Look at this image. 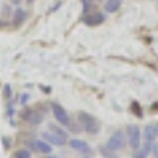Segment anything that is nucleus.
<instances>
[{
  "instance_id": "1",
  "label": "nucleus",
  "mask_w": 158,
  "mask_h": 158,
  "mask_svg": "<svg viewBox=\"0 0 158 158\" xmlns=\"http://www.w3.org/2000/svg\"><path fill=\"white\" fill-rule=\"evenodd\" d=\"M77 122H79V125H81V128L89 135H98L100 130H101V125H100V122L97 120V118L92 114L84 112V111L77 112Z\"/></svg>"
},
{
  "instance_id": "2",
  "label": "nucleus",
  "mask_w": 158,
  "mask_h": 158,
  "mask_svg": "<svg viewBox=\"0 0 158 158\" xmlns=\"http://www.w3.org/2000/svg\"><path fill=\"white\" fill-rule=\"evenodd\" d=\"M125 146H127V133H123L122 130H117L115 133L111 135V138L108 139L104 147H108V150H111V152H118Z\"/></svg>"
},
{
  "instance_id": "3",
  "label": "nucleus",
  "mask_w": 158,
  "mask_h": 158,
  "mask_svg": "<svg viewBox=\"0 0 158 158\" xmlns=\"http://www.w3.org/2000/svg\"><path fill=\"white\" fill-rule=\"evenodd\" d=\"M127 142H128V146L133 149V150H136V149H139L141 147V128L138 127V125H128L127 127Z\"/></svg>"
},
{
  "instance_id": "4",
  "label": "nucleus",
  "mask_w": 158,
  "mask_h": 158,
  "mask_svg": "<svg viewBox=\"0 0 158 158\" xmlns=\"http://www.w3.org/2000/svg\"><path fill=\"white\" fill-rule=\"evenodd\" d=\"M51 108H52V114H54L56 120H57L60 125H63V127H71L70 115H68V112H67V111H65V109L60 106V104L52 103V104H51Z\"/></svg>"
},
{
  "instance_id": "5",
  "label": "nucleus",
  "mask_w": 158,
  "mask_h": 158,
  "mask_svg": "<svg viewBox=\"0 0 158 158\" xmlns=\"http://www.w3.org/2000/svg\"><path fill=\"white\" fill-rule=\"evenodd\" d=\"M82 21H84L85 25H89V27H95V25H100L106 21V16L100 11H90V13H84Z\"/></svg>"
},
{
  "instance_id": "6",
  "label": "nucleus",
  "mask_w": 158,
  "mask_h": 158,
  "mask_svg": "<svg viewBox=\"0 0 158 158\" xmlns=\"http://www.w3.org/2000/svg\"><path fill=\"white\" fill-rule=\"evenodd\" d=\"M21 117L24 118L25 122H29L30 125H40L43 122V115L40 114L38 111H33V109H24L21 112Z\"/></svg>"
},
{
  "instance_id": "7",
  "label": "nucleus",
  "mask_w": 158,
  "mask_h": 158,
  "mask_svg": "<svg viewBox=\"0 0 158 158\" xmlns=\"http://www.w3.org/2000/svg\"><path fill=\"white\" fill-rule=\"evenodd\" d=\"M68 144H70L71 149L81 152V153H85V155L92 153V147L89 146L85 141H82V139H68Z\"/></svg>"
},
{
  "instance_id": "8",
  "label": "nucleus",
  "mask_w": 158,
  "mask_h": 158,
  "mask_svg": "<svg viewBox=\"0 0 158 158\" xmlns=\"http://www.w3.org/2000/svg\"><path fill=\"white\" fill-rule=\"evenodd\" d=\"M142 136H144V141H147V142H152V144H153V142L158 139V125H155V123L147 125L146 128H144Z\"/></svg>"
},
{
  "instance_id": "9",
  "label": "nucleus",
  "mask_w": 158,
  "mask_h": 158,
  "mask_svg": "<svg viewBox=\"0 0 158 158\" xmlns=\"http://www.w3.org/2000/svg\"><path fill=\"white\" fill-rule=\"evenodd\" d=\"M32 146H33V149L38 150L40 153H46V155H49V153L52 152V147L49 146V142L44 141V139H35V141L32 142Z\"/></svg>"
},
{
  "instance_id": "10",
  "label": "nucleus",
  "mask_w": 158,
  "mask_h": 158,
  "mask_svg": "<svg viewBox=\"0 0 158 158\" xmlns=\"http://www.w3.org/2000/svg\"><path fill=\"white\" fill-rule=\"evenodd\" d=\"M152 147H153V144L146 141V142H144L139 149H136V150H135V152H136V153H135V158H147V156H149V153L152 152Z\"/></svg>"
},
{
  "instance_id": "11",
  "label": "nucleus",
  "mask_w": 158,
  "mask_h": 158,
  "mask_svg": "<svg viewBox=\"0 0 158 158\" xmlns=\"http://www.w3.org/2000/svg\"><path fill=\"white\" fill-rule=\"evenodd\" d=\"M43 139L51 142V144H56V146H65V144H68L67 141H63L62 138H59L57 135H54L52 131H44L43 133Z\"/></svg>"
},
{
  "instance_id": "12",
  "label": "nucleus",
  "mask_w": 158,
  "mask_h": 158,
  "mask_svg": "<svg viewBox=\"0 0 158 158\" xmlns=\"http://www.w3.org/2000/svg\"><path fill=\"white\" fill-rule=\"evenodd\" d=\"M25 18H27V13H25V10L16 8V10H15V15H13V25H15V27H19V25L25 21Z\"/></svg>"
},
{
  "instance_id": "13",
  "label": "nucleus",
  "mask_w": 158,
  "mask_h": 158,
  "mask_svg": "<svg viewBox=\"0 0 158 158\" xmlns=\"http://www.w3.org/2000/svg\"><path fill=\"white\" fill-rule=\"evenodd\" d=\"M48 130L52 131L54 135H57L59 138H62L63 141H67V142H68V133H67L65 130L60 128V123H59V125H56V123H49V125H48Z\"/></svg>"
},
{
  "instance_id": "14",
  "label": "nucleus",
  "mask_w": 158,
  "mask_h": 158,
  "mask_svg": "<svg viewBox=\"0 0 158 158\" xmlns=\"http://www.w3.org/2000/svg\"><path fill=\"white\" fill-rule=\"evenodd\" d=\"M120 6H122L120 0H106V3H104V10H106V13H115Z\"/></svg>"
},
{
  "instance_id": "15",
  "label": "nucleus",
  "mask_w": 158,
  "mask_h": 158,
  "mask_svg": "<svg viewBox=\"0 0 158 158\" xmlns=\"http://www.w3.org/2000/svg\"><path fill=\"white\" fill-rule=\"evenodd\" d=\"M11 158H32V153H30V150L29 149H18L15 153H13V156Z\"/></svg>"
},
{
  "instance_id": "16",
  "label": "nucleus",
  "mask_w": 158,
  "mask_h": 158,
  "mask_svg": "<svg viewBox=\"0 0 158 158\" xmlns=\"http://www.w3.org/2000/svg\"><path fill=\"white\" fill-rule=\"evenodd\" d=\"M131 112H133L136 117H142V111H141V106L138 101H133L131 103Z\"/></svg>"
},
{
  "instance_id": "17",
  "label": "nucleus",
  "mask_w": 158,
  "mask_h": 158,
  "mask_svg": "<svg viewBox=\"0 0 158 158\" xmlns=\"http://www.w3.org/2000/svg\"><path fill=\"white\" fill-rule=\"evenodd\" d=\"M10 97H11V87L5 85L3 87V98H10Z\"/></svg>"
},
{
  "instance_id": "18",
  "label": "nucleus",
  "mask_w": 158,
  "mask_h": 158,
  "mask_svg": "<svg viewBox=\"0 0 158 158\" xmlns=\"http://www.w3.org/2000/svg\"><path fill=\"white\" fill-rule=\"evenodd\" d=\"M152 153H153V156L155 158H158V139L153 142V147H152Z\"/></svg>"
},
{
  "instance_id": "19",
  "label": "nucleus",
  "mask_w": 158,
  "mask_h": 158,
  "mask_svg": "<svg viewBox=\"0 0 158 158\" xmlns=\"http://www.w3.org/2000/svg\"><path fill=\"white\" fill-rule=\"evenodd\" d=\"M3 144H5V149H10V147H11V139L3 138Z\"/></svg>"
},
{
  "instance_id": "20",
  "label": "nucleus",
  "mask_w": 158,
  "mask_h": 158,
  "mask_svg": "<svg viewBox=\"0 0 158 158\" xmlns=\"http://www.w3.org/2000/svg\"><path fill=\"white\" fill-rule=\"evenodd\" d=\"M82 5L84 6H90V5H94V0H81Z\"/></svg>"
},
{
  "instance_id": "21",
  "label": "nucleus",
  "mask_w": 158,
  "mask_h": 158,
  "mask_svg": "<svg viewBox=\"0 0 158 158\" xmlns=\"http://www.w3.org/2000/svg\"><path fill=\"white\" fill-rule=\"evenodd\" d=\"M152 111H158V101L155 104H152Z\"/></svg>"
},
{
  "instance_id": "22",
  "label": "nucleus",
  "mask_w": 158,
  "mask_h": 158,
  "mask_svg": "<svg viewBox=\"0 0 158 158\" xmlns=\"http://www.w3.org/2000/svg\"><path fill=\"white\" fill-rule=\"evenodd\" d=\"M25 2H27V3H33V2H35V0H25Z\"/></svg>"
},
{
  "instance_id": "23",
  "label": "nucleus",
  "mask_w": 158,
  "mask_h": 158,
  "mask_svg": "<svg viewBox=\"0 0 158 158\" xmlns=\"http://www.w3.org/2000/svg\"><path fill=\"white\" fill-rule=\"evenodd\" d=\"M48 158H57V156H54V155H48Z\"/></svg>"
},
{
  "instance_id": "24",
  "label": "nucleus",
  "mask_w": 158,
  "mask_h": 158,
  "mask_svg": "<svg viewBox=\"0 0 158 158\" xmlns=\"http://www.w3.org/2000/svg\"><path fill=\"white\" fill-rule=\"evenodd\" d=\"M2 25H3V21H2V19H0V27H2Z\"/></svg>"
},
{
  "instance_id": "25",
  "label": "nucleus",
  "mask_w": 158,
  "mask_h": 158,
  "mask_svg": "<svg viewBox=\"0 0 158 158\" xmlns=\"http://www.w3.org/2000/svg\"><path fill=\"white\" fill-rule=\"evenodd\" d=\"M84 158H92V156H90V155H87V156H84Z\"/></svg>"
}]
</instances>
